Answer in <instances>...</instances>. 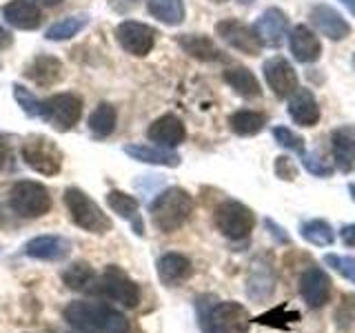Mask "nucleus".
<instances>
[{
	"label": "nucleus",
	"mask_w": 355,
	"mask_h": 333,
	"mask_svg": "<svg viewBox=\"0 0 355 333\" xmlns=\"http://www.w3.org/2000/svg\"><path fill=\"white\" fill-rule=\"evenodd\" d=\"M198 325L202 333H249L253 318L236 300L220 302L216 296H200L196 300Z\"/></svg>",
	"instance_id": "nucleus-1"
},
{
	"label": "nucleus",
	"mask_w": 355,
	"mask_h": 333,
	"mask_svg": "<svg viewBox=\"0 0 355 333\" xmlns=\"http://www.w3.org/2000/svg\"><path fill=\"white\" fill-rule=\"evenodd\" d=\"M62 318L78 331H94V333H129V320L107 302H87L78 300L69 302L62 311Z\"/></svg>",
	"instance_id": "nucleus-2"
},
{
	"label": "nucleus",
	"mask_w": 355,
	"mask_h": 333,
	"mask_svg": "<svg viewBox=\"0 0 355 333\" xmlns=\"http://www.w3.org/2000/svg\"><path fill=\"white\" fill-rule=\"evenodd\" d=\"M153 225L162 233H173L187 225L193 214V198L182 187H169L155 196L149 207Z\"/></svg>",
	"instance_id": "nucleus-3"
},
{
	"label": "nucleus",
	"mask_w": 355,
	"mask_h": 333,
	"mask_svg": "<svg viewBox=\"0 0 355 333\" xmlns=\"http://www.w3.org/2000/svg\"><path fill=\"white\" fill-rule=\"evenodd\" d=\"M87 291L129 309H136L140 305V287L116 264H109L103 273L94 278V282L92 287H87Z\"/></svg>",
	"instance_id": "nucleus-4"
},
{
	"label": "nucleus",
	"mask_w": 355,
	"mask_h": 333,
	"mask_svg": "<svg viewBox=\"0 0 355 333\" xmlns=\"http://www.w3.org/2000/svg\"><path fill=\"white\" fill-rule=\"evenodd\" d=\"M64 205H67V209H69V216L73 220V225L85 229L87 233L105 236V233L111 231V227H114V225H111V218L83 191V189L67 187Z\"/></svg>",
	"instance_id": "nucleus-5"
},
{
	"label": "nucleus",
	"mask_w": 355,
	"mask_h": 333,
	"mask_svg": "<svg viewBox=\"0 0 355 333\" xmlns=\"http://www.w3.org/2000/svg\"><path fill=\"white\" fill-rule=\"evenodd\" d=\"M49 189L36 180H18L9 191V207L20 218H40L51 211Z\"/></svg>",
	"instance_id": "nucleus-6"
},
{
	"label": "nucleus",
	"mask_w": 355,
	"mask_h": 333,
	"mask_svg": "<svg viewBox=\"0 0 355 333\" xmlns=\"http://www.w3.org/2000/svg\"><path fill=\"white\" fill-rule=\"evenodd\" d=\"M20 155L29 169L40 176H58L62 169V151L47 136H29L20 147Z\"/></svg>",
	"instance_id": "nucleus-7"
},
{
	"label": "nucleus",
	"mask_w": 355,
	"mask_h": 333,
	"mask_svg": "<svg viewBox=\"0 0 355 333\" xmlns=\"http://www.w3.org/2000/svg\"><path fill=\"white\" fill-rule=\"evenodd\" d=\"M214 222L225 238L244 240L255 229V214L247 205H242L240 200H225L222 205H218Z\"/></svg>",
	"instance_id": "nucleus-8"
},
{
	"label": "nucleus",
	"mask_w": 355,
	"mask_h": 333,
	"mask_svg": "<svg viewBox=\"0 0 355 333\" xmlns=\"http://www.w3.org/2000/svg\"><path fill=\"white\" fill-rule=\"evenodd\" d=\"M83 116V98L78 94H55L42 100V120L55 131H71Z\"/></svg>",
	"instance_id": "nucleus-9"
},
{
	"label": "nucleus",
	"mask_w": 355,
	"mask_h": 333,
	"mask_svg": "<svg viewBox=\"0 0 355 333\" xmlns=\"http://www.w3.org/2000/svg\"><path fill=\"white\" fill-rule=\"evenodd\" d=\"M155 36H158V31L138 20H125L116 27V40L120 42V47L136 58H144L151 53Z\"/></svg>",
	"instance_id": "nucleus-10"
},
{
	"label": "nucleus",
	"mask_w": 355,
	"mask_h": 333,
	"mask_svg": "<svg viewBox=\"0 0 355 333\" xmlns=\"http://www.w3.org/2000/svg\"><path fill=\"white\" fill-rule=\"evenodd\" d=\"M216 36H220V40H225L231 49H236L244 56H258L262 49V42L255 29L236 18L220 20L216 25Z\"/></svg>",
	"instance_id": "nucleus-11"
},
{
	"label": "nucleus",
	"mask_w": 355,
	"mask_h": 333,
	"mask_svg": "<svg viewBox=\"0 0 355 333\" xmlns=\"http://www.w3.org/2000/svg\"><path fill=\"white\" fill-rule=\"evenodd\" d=\"M262 71H264V80L275 94V98L284 100L297 92V74L293 69V65L286 58H282V56H273V58L264 60Z\"/></svg>",
	"instance_id": "nucleus-12"
},
{
	"label": "nucleus",
	"mask_w": 355,
	"mask_h": 333,
	"mask_svg": "<svg viewBox=\"0 0 355 333\" xmlns=\"http://www.w3.org/2000/svg\"><path fill=\"white\" fill-rule=\"evenodd\" d=\"M331 275L322 266L311 264L300 275V296L311 309H322L331 300Z\"/></svg>",
	"instance_id": "nucleus-13"
},
{
	"label": "nucleus",
	"mask_w": 355,
	"mask_h": 333,
	"mask_svg": "<svg viewBox=\"0 0 355 333\" xmlns=\"http://www.w3.org/2000/svg\"><path fill=\"white\" fill-rule=\"evenodd\" d=\"M27 258L40 260V262H60L71 253V242L64 236H55V233H44V236L31 238L25 247H22Z\"/></svg>",
	"instance_id": "nucleus-14"
},
{
	"label": "nucleus",
	"mask_w": 355,
	"mask_h": 333,
	"mask_svg": "<svg viewBox=\"0 0 355 333\" xmlns=\"http://www.w3.org/2000/svg\"><path fill=\"white\" fill-rule=\"evenodd\" d=\"M309 20H311V25L322 33V36H327L333 42H340L351 33V25L342 18L340 11L333 9L331 5H324V3L311 7Z\"/></svg>",
	"instance_id": "nucleus-15"
},
{
	"label": "nucleus",
	"mask_w": 355,
	"mask_h": 333,
	"mask_svg": "<svg viewBox=\"0 0 355 333\" xmlns=\"http://www.w3.org/2000/svg\"><path fill=\"white\" fill-rule=\"evenodd\" d=\"M253 29L258 33V38L264 47L275 49V47H280L284 38L288 36V16L282 9L269 7V9H264V14L258 18Z\"/></svg>",
	"instance_id": "nucleus-16"
},
{
	"label": "nucleus",
	"mask_w": 355,
	"mask_h": 333,
	"mask_svg": "<svg viewBox=\"0 0 355 333\" xmlns=\"http://www.w3.org/2000/svg\"><path fill=\"white\" fill-rule=\"evenodd\" d=\"M147 138L158 144V147L164 149H175L180 147L187 138V129H184V122L173 116V114H164L158 120H153L149 129H147Z\"/></svg>",
	"instance_id": "nucleus-17"
},
{
	"label": "nucleus",
	"mask_w": 355,
	"mask_h": 333,
	"mask_svg": "<svg viewBox=\"0 0 355 333\" xmlns=\"http://www.w3.org/2000/svg\"><path fill=\"white\" fill-rule=\"evenodd\" d=\"M275 291V269L269 258L253 260L251 271L247 275V296L255 302H264Z\"/></svg>",
	"instance_id": "nucleus-18"
},
{
	"label": "nucleus",
	"mask_w": 355,
	"mask_h": 333,
	"mask_svg": "<svg viewBox=\"0 0 355 333\" xmlns=\"http://www.w3.org/2000/svg\"><path fill=\"white\" fill-rule=\"evenodd\" d=\"M331 155L338 171L351 173L355 169V125H342L331 133Z\"/></svg>",
	"instance_id": "nucleus-19"
},
{
	"label": "nucleus",
	"mask_w": 355,
	"mask_h": 333,
	"mask_svg": "<svg viewBox=\"0 0 355 333\" xmlns=\"http://www.w3.org/2000/svg\"><path fill=\"white\" fill-rule=\"evenodd\" d=\"M22 76L29 78L38 87H53L62 80V62L55 56L38 53L36 58L27 62V67L22 69Z\"/></svg>",
	"instance_id": "nucleus-20"
},
{
	"label": "nucleus",
	"mask_w": 355,
	"mask_h": 333,
	"mask_svg": "<svg viewBox=\"0 0 355 333\" xmlns=\"http://www.w3.org/2000/svg\"><path fill=\"white\" fill-rule=\"evenodd\" d=\"M288 49H291L293 58L297 62H318L322 56V44L320 38L313 33V29H309L306 25H295L288 31Z\"/></svg>",
	"instance_id": "nucleus-21"
},
{
	"label": "nucleus",
	"mask_w": 355,
	"mask_h": 333,
	"mask_svg": "<svg viewBox=\"0 0 355 333\" xmlns=\"http://www.w3.org/2000/svg\"><path fill=\"white\" fill-rule=\"evenodd\" d=\"M3 18L11 27L22 29V31H33L40 27L42 11H40V5L31 3V0H9L3 7Z\"/></svg>",
	"instance_id": "nucleus-22"
},
{
	"label": "nucleus",
	"mask_w": 355,
	"mask_h": 333,
	"mask_svg": "<svg viewBox=\"0 0 355 333\" xmlns=\"http://www.w3.org/2000/svg\"><path fill=\"white\" fill-rule=\"evenodd\" d=\"M158 278L164 287H180L193 275V264L191 260L182 253L169 251L158 258Z\"/></svg>",
	"instance_id": "nucleus-23"
},
{
	"label": "nucleus",
	"mask_w": 355,
	"mask_h": 333,
	"mask_svg": "<svg viewBox=\"0 0 355 333\" xmlns=\"http://www.w3.org/2000/svg\"><path fill=\"white\" fill-rule=\"evenodd\" d=\"M288 116L297 127H315L320 122V107L313 92L297 87V92L288 98Z\"/></svg>",
	"instance_id": "nucleus-24"
},
{
	"label": "nucleus",
	"mask_w": 355,
	"mask_h": 333,
	"mask_svg": "<svg viewBox=\"0 0 355 333\" xmlns=\"http://www.w3.org/2000/svg\"><path fill=\"white\" fill-rule=\"evenodd\" d=\"M107 205L122 220L131 222L136 236H144V225H142V218H140V205H138L136 198L125 194V191H120V189H111V191L107 194Z\"/></svg>",
	"instance_id": "nucleus-25"
},
{
	"label": "nucleus",
	"mask_w": 355,
	"mask_h": 333,
	"mask_svg": "<svg viewBox=\"0 0 355 333\" xmlns=\"http://www.w3.org/2000/svg\"><path fill=\"white\" fill-rule=\"evenodd\" d=\"M178 44L191 56L196 60H202V62H218L222 60L225 56H222L220 47L211 40L209 36H202V33H182V36L175 38Z\"/></svg>",
	"instance_id": "nucleus-26"
},
{
	"label": "nucleus",
	"mask_w": 355,
	"mask_h": 333,
	"mask_svg": "<svg viewBox=\"0 0 355 333\" xmlns=\"http://www.w3.org/2000/svg\"><path fill=\"white\" fill-rule=\"evenodd\" d=\"M125 153L129 158L144 162V164H158V166H178L180 155L173 149H164L158 144H127Z\"/></svg>",
	"instance_id": "nucleus-27"
},
{
	"label": "nucleus",
	"mask_w": 355,
	"mask_h": 333,
	"mask_svg": "<svg viewBox=\"0 0 355 333\" xmlns=\"http://www.w3.org/2000/svg\"><path fill=\"white\" fill-rule=\"evenodd\" d=\"M225 83L242 98H260L262 96V89H260V80L255 78V74L247 67H231V69H225L222 74Z\"/></svg>",
	"instance_id": "nucleus-28"
},
{
	"label": "nucleus",
	"mask_w": 355,
	"mask_h": 333,
	"mask_svg": "<svg viewBox=\"0 0 355 333\" xmlns=\"http://www.w3.org/2000/svg\"><path fill=\"white\" fill-rule=\"evenodd\" d=\"M264 125H266V116L260 114V111H253V109H240L236 114L229 116L231 131L242 138L258 136V133L264 129Z\"/></svg>",
	"instance_id": "nucleus-29"
},
{
	"label": "nucleus",
	"mask_w": 355,
	"mask_h": 333,
	"mask_svg": "<svg viewBox=\"0 0 355 333\" xmlns=\"http://www.w3.org/2000/svg\"><path fill=\"white\" fill-rule=\"evenodd\" d=\"M116 122H118L116 107L109 105V103H100L94 109V114L89 116V129H92L94 138L105 140V138H109L111 133L116 131Z\"/></svg>",
	"instance_id": "nucleus-30"
},
{
	"label": "nucleus",
	"mask_w": 355,
	"mask_h": 333,
	"mask_svg": "<svg viewBox=\"0 0 355 333\" xmlns=\"http://www.w3.org/2000/svg\"><path fill=\"white\" fill-rule=\"evenodd\" d=\"M149 14L169 27H178L184 22V3L182 0H147Z\"/></svg>",
	"instance_id": "nucleus-31"
},
{
	"label": "nucleus",
	"mask_w": 355,
	"mask_h": 333,
	"mask_svg": "<svg viewBox=\"0 0 355 333\" xmlns=\"http://www.w3.org/2000/svg\"><path fill=\"white\" fill-rule=\"evenodd\" d=\"M300 236L309 244H313V247H331V244L336 242V231H333V227L322 218L302 222V225H300Z\"/></svg>",
	"instance_id": "nucleus-32"
},
{
	"label": "nucleus",
	"mask_w": 355,
	"mask_h": 333,
	"mask_svg": "<svg viewBox=\"0 0 355 333\" xmlns=\"http://www.w3.org/2000/svg\"><path fill=\"white\" fill-rule=\"evenodd\" d=\"M89 25V16L80 14V16H67L44 31V38L51 40V42H62V40H69L73 36H78L85 27Z\"/></svg>",
	"instance_id": "nucleus-33"
},
{
	"label": "nucleus",
	"mask_w": 355,
	"mask_h": 333,
	"mask_svg": "<svg viewBox=\"0 0 355 333\" xmlns=\"http://www.w3.org/2000/svg\"><path fill=\"white\" fill-rule=\"evenodd\" d=\"M94 266L89 262H73L62 271V282L69 289H87L94 282Z\"/></svg>",
	"instance_id": "nucleus-34"
},
{
	"label": "nucleus",
	"mask_w": 355,
	"mask_h": 333,
	"mask_svg": "<svg viewBox=\"0 0 355 333\" xmlns=\"http://www.w3.org/2000/svg\"><path fill=\"white\" fill-rule=\"evenodd\" d=\"M300 320V314L297 311H286V305H280L271 311H266L264 316L255 318V322H260V325H266V327H275V329H288L291 322H297Z\"/></svg>",
	"instance_id": "nucleus-35"
},
{
	"label": "nucleus",
	"mask_w": 355,
	"mask_h": 333,
	"mask_svg": "<svg viewBox=\"0 0 355 333\" xmlns=\"http://www.w3.org/2000/svg\"><path fill=\"white\" fill-rule=\"evenodd\" d=\"M273 138L277 140V144L288 151H293L297 155H302L304 153V138L300 136V133H295L293 129H288L284 125H277L273 127Z\"/></svg>",
	"instance_id": "nucleus-36"
},
{
	"label": "nucleus",
	"mask_w": 355,
	"mask_h": 333,
	"mask_svg": "<svg viewBox=\"0 0 355 333\" xmlns=\"http://www.w3.org/2000/svg\"><path fill=\"white\" fill-rule=\"evenodd\" d=\"M14 98H16V103L22 107V111H25L27 116L42 118V100H38L36 96L29 92V89L20 87V85H14Z\"/></svg>",
	"instance_id": "nucleus-37"
},
{
	"label": "nucleus",
	"mask_w": 355,
	"mask_h": 333,
	"mask_svg": "<svg viewBox=\"0 0 355 333\" xmlns=\"http://www.w3.org/2000/svg\"><path fill=\"white\" fill-rule=\"evenodd\" d=\"M324 262L331 266L333 271L340 273L342 278H347L355 284V258L353 255H338V253H327Z\"/></svg>",
	"instance_id": "nucleus-38"
},
{
	"label": "nucleus",
	"mask_w": 355,
	"mask_h": 333,
	"mask_svg": "<svg viewBox=\"0 0 355 333\" xmlns=\"http://www.w3.org/2000/svg\"><path fill=\"white\" fill-rule=\"evenodd\" d=\"M302 164H304V169L309 171V173H313V176H318V178H327V176H331L333 173V166L322 158V155L318 153V151H313V153H302Z\"/></svg>",
	"instance_id": "nucleus-39"
},
{
	"label": "nucleus",
	"mask_w": 355,
	"mask_h": 333,
	"mask_svg": "<svg viewBox=\"0 0 355 333\" xmlns=\"http://www.w3.org/2000/svg\"><path fill=\"white\" fill-rule=\"evenodd\" d=\"M273 169H275V176L284 182H293L297 178V166L288 155H277L273 162Z\"/></svg>",
	"instance_id": "nucleus-40"
},
{
	"label": "nucleus",
	"mask_w": 355,
	"mask_h": 333,
	"mask_svg": "<svg viewBox=\"0 0 355 333\" xmlns=\"http://www.w3.org/2000/svg\"><path fill=\"white\" fill-rule=\"evenodd\" d=\"M264 227L269 229V236L277 242V244H288L291 242V238H288V233L284 231V227L275 225V222L271 218H264Z\"/></svg>",
	"instance_id": "nucleus-41"
},
{
	"label": "nucleus",
	"mask_w": 355,
	"mask_h": 333,
	"mask_svg": "<svg viewBox=\"0 0 355 333\" xmlns=\"http://www.w3.org/2000/svg\"><path fill=\"white\" fill-rule=\"evenodd\" d=\"M340 238H342V242H344V244H347V247H355V225L342 227Z\"/></svg>",
	"instance_id": "nucleus-42"
},
{
	"label": "nucleus",
	"mask_w": 355,
	"mask_h": 333,
	"mask_svg": "<svg viewBox=\"0 0 355 333\" xmlns=\"http://www.w3.org/2000/svg\"><path fill=\"white\" fill-rule=\"evenodd\" d=\"M11 42H14V38H11V33H9L5 27H0V49L11 47Z\"/></svg>",
	"instance_id": "nucleus-43"
},
{
	"label": "nucleus",
	"mask_w": 355,
	"mask_h": 333,
	"mask_svg": "<svg viewBox=\"0 0 355 333\" xmlns=\"http://www.w3.org/2000/svg\"><path fill=\"white\" fill-rule=\"evenodd\" d=\"M31 3H36V5H44V7H55V5H60L62 0H31Z\"/></svg>",
	"instance_id": "nucleus-44"
},
{
	"label": "nucleus",
	"mask_w": 355,
	"mask_h": 333,
	"mask_svg": "<svg viewBox=\"0 0 355 333\" xmlns=\"http://www.w3.org/2000/svg\"><path fill=\"white\" fill-rule=\"evenodd\" d=\"M5 162H7V147L3 142H0V169L5 166Z\"/></svg>",
	"instance_id": "nucleus-45"
},
{
	"label": "nucleus",
	"mask_w": 355,
	"mask_h": 333,
	"mask_svg": "<svg viewBox=\"0 0 355 333\" xmlns=\"http://www.w3.org/2000/svg\"><path fill=\"white\" fill-rule=\"evenodd\" d=\"M340 3H342L344 7H347V9L351 11V14L355 16V0H340Z\"/></svg>",
	"instance_id": "nucleus-46"
},
{
	"label": "nucleus",
	"mask_w": 355,
	"mask_h": 333,
	"mask_svg": "<svg viewBox=\"0 0 355 333\" xmlns=\"http://www.w3.org/2000/svg\"><path fill=\"white\" fill-rule=\"evenodd\" d=\"M349 194H351V198H353V203H355V182H351V185H349Z\"/></svg>",
	"instance_id": "nucleus-47"
},
{
	"label": "nucleus",
	"mask_w": 355,
	"mask_h": 333,
	"mask_svg": "<svg viewBox=\"0 0 355 333\" xmlns=\"http://www.w3.org/2000/svg\"><path fill=\"white\" fill-rule=\"evenodd\" d=\"M238 3H242V5H251L253 0H238Z\"/></svg>",
	"instance_id": "nucleus-48"
},
{
	"label": "nucleus",
	"mask_w": 355,
	"mask_h": 333,
	"mask_svg": "<svg viewBox=\"0 0 355 333\" xmlns=\"http://www.w3.org/2000/svg\"><path fill=\"white\" fill-rule=\"evenodd\" d=\"M211 3H227V0H211Z\"/></svg>",
	"instance_id": "nucleus-49"
},
{
	"label": "nucleus",
	"mask_w": 355,
	"mask_h": 333,
	"mask_svg": "<svg viewBox=\"0 0 355 333\" xmlns=\"http://www.w3.org/2000/svg\"><path fill=\"white\" fill-rule=\"evenodd\" d=\"M76 333H94V331H78V329H76Z\"/></svg>",
	"instance_id": "nucleus-50"
},
{
	"label": "nucleus",
	"mask_w": 355,
	"mask_h": 333,
	"mask_svg": "<svg viewBox=\"0 0 355 333\" xmlns=\"http://www.w3.org/2000/svg\"><path fill=\"white\" fill-rule=\"evenodd\" d=\"M353 67H355V56H353Z\"/></svg>",
	"instance_id": "nucleus-51"
},
{
	"label": "nucleus",
	"mask_w": 355,
	"mask_h": 333,
	"mask_svg": "<svg viewBox=\"0 0 355 333\" xmlns=\"http://www.w3.org/2000/svg\"><path fill=\"white\" fill-rule=\"evenodd\" d=\"M0 251H3V247H0Z\"/></svg>",
	"instance_id": "nucleus-52"
}]
</instances>
